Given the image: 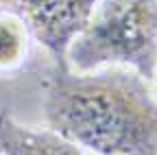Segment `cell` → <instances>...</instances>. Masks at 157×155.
<instances>
[{"instance_id": "obj_1", "label": "cell", "mask_w": 157, "mask_h": 155, "mask_svg": "<svg viewBox=\"0 0 157 155\" xmlns=\"http://www.w3.org/2000/svg\"><path fill=\"white\" fill-rule=\"evenodd\" d=\"M44 118L94 155H157V94L129 68L74 72L52 66Z\"/></svg>"}, {"instance_id": "obj_2", "label": "cell", "mask_w": 157, "mask_h": 155, "mask_svg": "<svg viewBox=\"0 0 157 155\" xmlns=\"http://www.w3.org/2000/svg\"><path fill=\"white\" fill-rule=\"evenodd\" d=\"M68 68H129L151 85L157 83V0H98L68 50Z\"/></svg>"}, {"instance_id": "obj_3", "label": "cell", "mask_w": 157, "mask_h": 155, "mask_svg": "<svg viewBox=\"0 0 157 155\" xmlns=\"http://www.w3.org/2000/svg\"><path fill=\"white\" fill-rule=\"evenodd\" d=\"M2 5L22 15L52 66L68 68V50L87 26L98 0H2Z\"/></svg>"}, {"instance_id": "obj_4", "label": "cell", "mask_w": 157, "mask_h": 155, "mask_svg": "<svg viewBox=\"0 0 157 155\" xmlns=\"http://www.w3.org/2000/svg\"><path fill=\"white\" fill-rule=\"evenodd\" d=\"M0 155H85V151L50 127L22 125L0 109Z\"/></svg>"}, {"instance_id": "obj_5", "label": "cell", "mask_w": 157, "mask_h": 155, "mask_svg": "<svg viewBox=\"0 0 157 155\" xmlns=\"http://www.w3.org/2000/svg\"><path fill=\"white\" fill-rule=\"evenodd\" d=\"M31 29L22 15L9 7H0V76H13L29 64Z\"/></svg>"}, {"instance_id": "obj_6", "label": "cell", "mask_w": 157, "mask_h": 155, "mask_svg": "<svg viewBox=\"0 0 157 155\" xmlns=\"http://www.w3.org/2000/svg\"><path fill=\"white\" fill-rule=\"evenodd\" d=\"M0 7H2V0H0Z\"/></svg>"}, {"instance_id": "obj_7", "label": "cell", "mask_w": 157, "mask_h": 155, "mask_svg": "<svg viewBox=\"0 0 157 155\" xmlns=\"http://www.w3.org/2000/svg\"><path fill=\"white\" fill-rule=\"evenodd\" d=\"M155 85H157V83H155Z\"/></svg>"}]
</instances>
